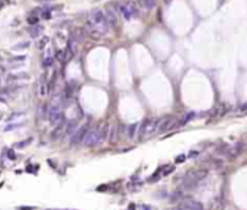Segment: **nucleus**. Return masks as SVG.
Here are the masks:
<instances>
[{"label": "nucleus", "instance_id": "obj_26", "mask_svg": "<svg viewBox=\"0 0 247 210\" xmlns=\"http://www.w3.org/2000/svg\"><path fill=\"white\" fill-rule=\"evenodd\" d=\"M47 94V86L45 84H39V96Z\"/></svg>", "mask_w": 247, "mask_h": 210}, {"label": "nucleus", "instance_id": "obj_27", "mask_svg": "<svg viewBox=\"0 0 247 210\" xmlns=\"http://www.w3.org/2000/svg\"><path fill=\"white\" fill-rule=\"evenodd\" d=\"M247 112V103H243V105L238 106V113H246Z\"/></svg>", "mask_w": 247, "mask_h": 210}, {"label": "nucleus", "instance_id": "obj_29", "mask_svg": "<svg viewBox=\"0 0 247 210\" xmlns=\"http://www.w3.org/2000/svg\"><path fill=\"white\" fill-rule=\"evenodd\" d=\"M7 157H9L10 159H15V158H16V155H15V152H13V149H9V151H7Z\"/></svg>", "mask_w": 247, "mask_h": 210}, {"label": "nucleus", "instance_id": "obj_22", "mask_svg": "<svg viewBox=\"0 0 247 210\" xmlns=\"http://www.w3.org/2000/svg\"><path fill=\"white\" fill-rule=\"evenodd\" d=\"M32 142V138H28L26 141H22V142H18L16 145H15V148H25L28 143H31Z\"/></svg>", "mask_w": 247, "mask_h": 210}, {"label": "nucleus", "instance_id": "obj_14", "mask_svg": "<svg viewBox=\"0 0 247 210\" xmlns=\"http://www.w3.org/2000/svg\"><path fill=\"white\" fill-rule=\"evenodd\" d=\"M193 117H195V113H193V112H189V113H186V115L182 117L180 122L176 125V126H183V125H186L188 122H190V120L193 119Z\"/></svg>", "mask_w": 247, "mask_h": 210}, {"label": "nucleus", "instance_id": "obj_3", "mask_svg": "<svg viewBox=\"0 0 247 210\" xmlns=\"http://www.w3.org/2000/svg\"><path fill=\"white\" fill-rule=\"evenodd\" d=\"M48 120L52 126H57L61 122H64V115L60 105H51V107L48 109Z\"/></svg>", "mask_w": 247, "mask_h": 210}, {"label": "nucleus", "instance_id": "obj_19", "mask_svg": "<svg viewBox=\"0 0 247 210\" xmlns=\"http://www.w3.org/2000/svg\"><path fill=\"white\" fill-rule=\"evenodd\" d=\"M41 31H42V28H41V26H33V28L29 29V35H31L32 38H37V36H39Z\"/></svg>", "mask_w": 247, "mask_h": 210}, {"label": "nucleus", "instance_id": "obj_32", "mask_svg": "<svg viewBox=\"0 0 247 210\" xmlns=\"http://www.w3.org/2000/svg\"><path fill=\"white\" fill-rule=\"evenodd\" d=\"M185 159H186V155H180V157L176 158V163H183Z\"/></svg>", "mask_w": 247, "mask_h": 210}, {"label": "nucleus", "instance_id": "obj_15", "mask_svg": "<svg viewBox=\"0 0 247 210\" xmlns=\"http://www.w3.org/2000/svg\"><path fill=\"white\" fill-rule=\"evenodd\" d=\"M22 78H28V74H26V72L9 74V76H7V81H15V80H22Z\"/></svg>", "mask_w": 247, "mask_h": 210}, {"label": "nucleus", "instance_id": "obj_16", "mask_svg": "<svg viewBox=\"0 0 247 210\" xmlns=\"http://www.w3.org/2000/svg\"><path fill=\"white\" fill-rule=\"evenodd\" d=\"M228 149H230V145H228V143H221L218 148L215 149V152H217V155H227Z\"/></svg>", "mask_w": 247, "mask_h": 210}, {"label": "nucleus", "instance_id": "obj_13", "mask_svg": "<svg viewBox=\"0 0 247 210\" xmlns=\"http://www.w3.org/2000/svg\"><path fill=\"white\" fill-rule=\"evenodd\" d=\"M137 128H138V123H131L127 126V138L132 139L135 136V132H137Z\"/></svg>", "mask_w": 247, "mask_h": 210}, {"label": "nucleus", "instance_id": "obj_35", "mask_svg": "<svg viewBox=\"0 0 247 210\" xmlns=\"http://www.w3.org/2000/svg\"><path fill=\"white\" fill-rule=\"evenodd\" d=\"M0 119H2V113H0Z\"/></svg>", "mask_w": 247, "mask_h": 210}, {"label": "nucleus", "instance_id": "obj_23", "mask_svg": "<svg viewBox=\"0 0 247 210\" xmlns=\"http://www.w3.org/2000/svg\"><path fill=\"white\" fill-rule=\"evenodd\" d=\"M45 115H48L47 106H45V105H44V106H39V109H38V116H39V117H44Z\"/></svg>", "mask_w": 247, "mask_h": 210}, {"label": "nucleus", "instance_id": "obj_8", "mask_svg": "<svg viewBox=\"0 0 247 210\" xmlns=\"http://www.w3.org/2000/svg\"><path fill=\"white\" fill-rule=\"evenodd\" d=\"M79 129V120L77 119H73V120H68L66 123V130H64V135H74Z\"/></svg>", "mask_w": 247, "mask_h": 210}, {"label": "nucleus", "instance_id": "obj_18", "mask_svg": "<svg viewBox=\"0 0 247 210\" xmlns=\"http://www.w3.org/2000/svg\"><path fill=\"white\" fill-rule=\"evenodd\" d=\"M138 3H140V6L141 7H144V9H150V7H153L154 6V0H138Z\"/></svg>", "mask_w": 247, "mask_h": 210}, {"label": "nucleus", "instance_id": "obj_4", "mask_svg": "<svg viewBox=\"0 0 247 210\" xmlns=\"http://www.w3.org/2000/svg\"><path fill=\"white\" fill-rule=\"evenodd\" d=\"M89 126L87 125H84V126H81V128L77 129V132L72 136V139H70V145L72 146H77V145H80V143L84 142L86 136H87V134H89Z\"/></svg>", "mask_w": 247, "mask_h": 210}, {"label": "nucleus", "instance_id": "obj_5", "mask_svg": "<svg viewBox=\"0 0 247 210\" xmlns=\"http://www.w3.org/2000/svg\"><path fill=\"white\" fill-rule=\"evenodd\" d=\"M243 151H244V143H243V142L234 143L233 146H230V149H228L227 158H228V159H236L237 157L241 155Z\"/></svg>", "mask_w": 247, "mask_h": 210}, {"label": "nucleus", "instance_id": "obj_2", "mask_svg": "<svg viewBox=\"0 0 247 210\" xmlns=\"http://www.w3.org/2000/svg\"><path fill=\"white\" fill-rule=\"evenodd\" d=\"M158 125H160V120L158 119H145L141 123L140 129H138V136L140 138H145L148 135H151L153 132H156L158 129Z\"/></svg>", "mask_w": 247, "mask_h": 210}, {"label": "nucleus", "instance_id": "obj_21", "mask_svg": "<svg viewBox=\"0 0 247 210\" xmlns=\"http://www.w3.org/2000/svg\"><path fill=\"white\" fill-rule=\"evenodd\" d=\"M28 47H29V42H22V43H19V45H13L12 49H13V51H20V49H26Z\"/></svg>", "mask_w": 247, "mask_h": 210}, {"label": "nucleus", "instance_id": "obj_33", "mask_svg": "<svg viewBox=\"0 0 247 210\" xmlns=\"http://www.w3.org/2000/svg\"><path fill=\"white\" fill-rule=\"evenodd\" d=\"M48 42V38H44L42 41H41V42H39V48H44L45 47V43Z\"/></svg>", "mask_w": 247, "mask_h": 210}, {"label": "nucleus", "instance_id": "obj_24", "mask_svg": "<svg viewBox=\"0 0 247 210\" xmlns=\"http://www.w3.org/2000/svg\"><path fill=\"white\" fill-rule=\"evenodd\" d=\"M24 122L22 123H12V125H9V126H6L5 128V132H7V130H12V129H16V128H20V126H24Z\"/></svg>", "mask_w": 247, "mask_h": 210}, {"label": "nucleus", "instance_id": "obj_9", "mask_svg": "<svg viewBox=\"0 0 247 210\" xmlns=\"http://www.w3.org/2000/svg\"><path fill=\"white\" fill-rule=\"evenodd\" d=\"M195 201L196 200H193V199H185V200H182L179 204L176 206L173 210H192Z\"/></svg>", "mask_w": 247, "mask_h": 210}, {"label": "nucleus", "instance_id": "obj_28", "mask_svg": "<svg viewBox=\"0 0 247 210\" xmlns=\"http://www.w3.org/2000/svg\"><path fill=\"white\" fill-rule=\"evenodd\" d=\"M20 116H24V112H16V113H13V115L9 117V120H13L15 117H20Z\"/></svg>", "mask_w": 247, "mask_h": 210}, {"label": "nucleus", "instance_id": "obj_1", "mask_svg": "<svg viewBox=\"0 0 247 210\" xmlns=\"http://www.w3.org/2000/svg\"><path fill=\"white\" fill-rule=\"evenodd\" d=\"M108 136H109V126L103 123V125H100L99 128L90 129L83 143H84L86 146H96L100 142H103Z\"/></svg>", "mask_w": 247, "mask_h": 210}, {"label": "nucleus", "instance_id": "obj_11", "mask_svg": "<svg viewBox=\"0 0 247 210\" xmlns=\"http://www.w3.org/2000/svg\"><path fill=\"white\" fill-rule=\"evenodd\" d=\"M183 200V191L182 190H176L170 194V203H180Z\"/></svg>", "mask_w": 247, "mask_h": 210}, {"label": "nucleus", "instance_id": "obj_12", "mask_svg": "<svg viewBox=\"0 0 247 210\" xmlns=\"http://www.w3.org/2000/svg\"><path fill=\"white\" fill-rule=\"evenodd\" d=\"M105 14H106V18H108V20H109L110 26H115V25H116V22H118V18H116V14H115L110 9H106Z\"/></svg>", "mask_w": 247, "mask_h": 210}, {"label": "nucleus", "instance_id": "obj_17", "mask_svg": "<svg viewBox=\"0 0 247 210\" xmlns=\"http://www.w3.org/2000/svg\"><path fill=\"white\" fill-rule=\"evenodd\" d=\"M162 175H164V174H163L162 170H158V171L154 172L153 175L148 177V180H147V181H148V183H156V181H158V180H160V177H162Z\"/></svg>", "mask_w": 247, "mask_h": 210}, {"label": "nucleus", "instance_id": "obj_10", "mask_svg": "<svg viewBox=\"0 0 247 210\" xmlns=\"http://www.w3.org/2000/svg\"><path fill=\"white\" fill-rule=\"evenodd\" d=\"M124 129L122 125H119V126H114V128L110 129L109 132V142H115L116 139H118V136L121 135V130Z\"/></svg>", "mask_w": 247, "mask_h": 210}, {"label": "nucleus", "instance_id": "obj_6", "mask_svg": "<svg viewBox=\"0 0 247 210\" xmlns=\"http://www.w3.org/2000/svg\"><path fill=\"white\" fill-rule=\"evenodd\" d=\"M175 125H176L175 117L167 116V117H164V119L160 120V125H158V129H157V130H158L160 134H164V132H167V130H170Z\"/></svg>", "mask_w": 247, "mask_h": 210}, {"label": "nucleus", "instance_id": "obj_30", "mask_svg": "<svg viewBox=\"0 0 247 210\" xmlns=\"http://www.w3.org/2000/svg\"><path fill=\"white\" fill-rule=\"evenodd\" d=\"M25 60V55H20V57H13L10 58V61H24Z\"/></svg>", "mask_w": 247, "mask_h": 210}, {"label": "nucleus", "instance_id": "obj_7", "mask_svg": "<svg viewBox=\"0 0 247 210\" xmlns=\"http://www.w3.org/2000/svg\"><path fill=\"white\" fill-rule=\"evenodd\" d=\"M206 175H208V171L204 170V168H201V170H192V171H189L186 174V177H190V178L196 180L198 183L202 181L204 178H206Z\"/></svg>", "mask_w": 247, "mask_h": 210}, {"label": "nucleus", "instance_id": "obj_34", "mask_svg": "<svg viewBox=\"0 0 247 210\" xmlns=\"http://www.w3.org/2000/svg\"><path fill=\"white\" fill-rule=\"evenodd\" d=\"M128 210H134V206H131V209H128Z\"/></svg>", "mask_w": 247, "mask_h": 210}, {"label": "nucleus", "instance_id": "obj_20", "mask_svg": "<svg viewBox=\"0 0 247 210\" xmlns=\"http://www.w3.org/2000/svg\"><path fill=\"white\" fill-rule=\"evenodd\" d=\"M52 62H54V58H52L51 55H47V57L44 58V61H42V67H44V68L51 67V65H52Z\"/></svg>", "mask_w": 247, "mask_h": 210}, {"label": "nucleus", "instance_id": "obj_25", "mask_svg": "<svg viewBox=\"0 0 247 210\" xmlns=\"http://www.w3.org/2000/svg\"><path fill=\"white\" fill-rule=\"evenodd\" d=\"M38 20H39V18H37V16H29V18H28V23L33 26V25L38 23Z\"/></svg>", "mask_w": 247, "mask_h": 210}, {"label": "nucleus", "instance_id": "obj_31", "mask_svg": "<svg viewBox=\"0 0 247 210\" xmlns=\"http://www.w3.org/2000/svg\"><path fill=\"white\" fill-rule=\"evenodd\" d=\"M140 209H141V210H154L151 206H148V204H141V206H140Z\"/></svg>", "mask_w": 247, "mask_h": 210}]
</instances>
